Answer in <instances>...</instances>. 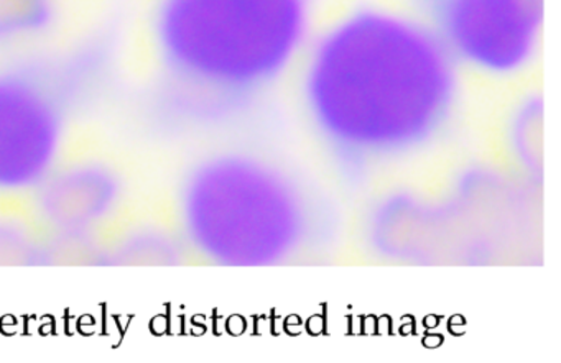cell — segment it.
Returning <instances> with one entry per match:
<instances>
[{
	"instance_id": "obj_1",
	"label": "cell",
	"mask_w": 561,
	"mask_h": 363,
	"mask_svg": "<svg viewBox=\"0 0 561 363\" xmlns=\"http://www.w3.org/2000/svg\"><path fill=\"white\" fill-rule=\"evenodd\" d=\"M458 65L422 17L360 8L308 44L301 101L324 145L354 165L419 152L451 119Z\"/></svg>"
},
{
	"instance_id": "obj_2",
	"label": "cell",
	"mask_w": 561,
	"mask_h": 363,
	"mask_svg": "<svg viewBox=\"0 0 561 363\" xmlns=\"http://www.w3.org/2000/svg\"><path fill=\"white\" fill-rule=\"evenodd\" d=\"M311 12V0H159L160 116L209 122L277 83L310 44Z\"/></svg>"
},
{
	"instance_id": "obj_3",
	"label": "cell",
	"mask_w": 561,
	"mask_h": 363,
	"mask_svg": "<svg viewBox=\"0 0 561 363\" xmlns=\"http://www.w3.org/2000/svg\"><path fill=\"white\" fill-rule=\"evenodd\" d=\"M183 231L196 251L222 265L284 260L304 241L305 199L268 160L219 152L192 166L179 195Z\"/></svg>"
},
{
	"instance_id": "obj_4",
	"label": "cell",
	"mask_w": 561,
	"mask_h": 363,
	"mask_svg": "<svg viewBox=\"0 0 561 363\" xmlns=\"http://www.w3.org/2000/svg\"><path fill=\"white\" fill-rule=\"evenodd\" d=\"M77 110L55 55L0 61V195L34 192L60 165Z\"/></svg>"
},
{
	"instance_id": "obj_5",
	"label": "cell",
	"mask_w": 561,
	"mask_h": 363,
	"mask_svg": "<svg viewBox=\"0 0 561 363\" xmlns=\"http://www.w3.org/2000/svg\"><path fill=\"white\" fill-rule=\"evenodd\" d=\"M458 67L492 77L524 70L538 50L545 0H416Z\"/></svg>"
},
{
	"instance_id": "obj_6",
	"label": "cell",
	"mask_w": 561,
	"mask_h": 363,
	"mask_svg": "<svg viewBox=\"0 0 561 363\" xmlns=\"http://www.w3.org/2000/svg\"><path fill=\"white\" fill-rule=\"evenodd\" d=\"M38 211L65 234H83L101 224L119 204V173L101 160L60 163L35 189Z\"/></svg>"
},
{
	"instance_id": "obj_7",
	"label": "cell",
	"mask_w": 561,
	"mask_h": 363,
	"mask_svg": "<svg viewBox=\"0 0 561 363\" xmlns=\"http://www.w3.org/2000/svg\"><path fill=\"white\" fill-rule=\"evenodd\" d=\"M57 19V0H0V48L44 37Z\"/></svg>"
},
{
	"instance_id": "obj_8",
	"label": "cell",
	"mask_w": 561,
	"mask_h": 363,
	"mask_svg": "<svg viewBox=\"0 0 561 363\" xmlns=\"http://www.w3.org/2000/svg\"><path fill=\"white\" fill-rule=\"evenodd\" d=\"M518 122L515 127V149H517L518 156L524 160L525 166L535 168V162L540 160V129L537 127L538 120L541 119L540 107L535 106V103L528 104L522 110L520 116L517 117Z\"/></svg>"
}]
</instances>
